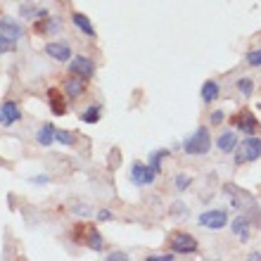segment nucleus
Here are the masks:
<instances>
[{
    "label": "nucleus",
    "instance_id": "b1692460",
    "mask_svg": "<svg viewBox=\"0 0 261 261\" xmlns=\"http://www.w3.org/2000/svg\"><path fill=\"white\" fill-rule=\"evenodd\" d=\"M190 183H193V178H190V176H186V173L176 176V190H188V188H190Z\"/></svg>",
    "mask_w": 261,
    "mask_h": 261
},
{
    "label": "nucleus",
    "instance_id": "c85d7f7f",
    "mask_svg": "<svg viewBox=\"0 0 261 261\" xmlns=\"http://www.w3.org/2000/svg\"><path fill=\"white\" fill-rule=\"evenodd\" d=\"M128 259V254H124V252H114V254H107V261H126Z\"/></svg>",
    "mask_w": 261,
    "mask_h": 261
},
{
    "label": "nucleus",
    "instance_id": "aec40b11",
    "mask_svg": "<svg viewBox=\"0 0 261 261\" xmlns=\"http://www.w3.org/2000/svg\"><path fill=\"white\" fill-rule=\"evenodd\" d=\"M169 154H171V152L166 150V147H162V150H154V152L150 154V166L159 173V171H162V164H164V159L169 157Z\"/></svg>",
    "mask_w": 261,
    "mask_h": 261
},
{
    "label": "nucleus",
    "instance_id": "7ed1b4c3",
    "mask_svg": "<svg viewBox=\"0 0 261 261\" xmlns=\"http://www.w3.org/2000/svg\"><path fill=\"white\" fill-rule=\"evenodd\" d=\"M197 223L202 228H209V230H221V228H226V223H228V212L226 209H209V212H202Z\"/></svg>",
    "mask_w": 261,
    "mask_h": 261
},
{
    "label": "nucleus",
    "instance_id": "7c9ffc66",
    "mask_svg": "<svg viewBox=\"0 0 261 261\" xmlns=\"http://www.w3.org/2000/svg\"><path fill=\"white\" fill-rule=\"evenodd\" d=\"M34 183H38V186H43V183H48V176H36Z\"/></svg>",
    "mask_w": 261,
    "mask_h": 261
},
{
    "label": "nucleus",
    "instance_id": "473e14b6",
    "mask_svg": "<svg viewBox=\"0 0 261 261\" xmlns=\"http://www.w3.org/2000/svg\"><path fill=\"white\" fill-rule=\"evenodd\" d=\"M0 53H3V50H0Z\"/></svg>",
    "mask_w": 261,
    "mask_h": 261
},
{
    "label": "nucleus",
    "instance_id": "f03ea898",
    "mask_svg": "<svg viewBox=\"0 0 261 261\" xmlns=\"http://www.w3.org/2000/svg\"><path fill=\"white\" fill-rule=\"evenodd\" d=\"M183 150H186L188 154H206V152L212 150V136H209V128H206V126H199L193 136L183 143Z\"/></svg>",
    "mask_w": 261,
    "mask_h": 261
},
{
    "label": "nucleus",
    "instance_id": "ddd939ff",
    "mask_svg": "<svg viewBox=\"0 0 261 261\" xmlns=\"http://www.w3.org/2000/svg\"><path fill=\"white\" fill-rule=\"evenodd\" d=\"M36 140H38V145H43V147H50V145L57 140V128L53 124H43L41 128H38V133H36Z\"/></svg>",
    "mask_w": 261,
    "mask_h": 261
},
{
    "label": "nucleus",
    "instance_id": "f8f14e48",
    "mask_svg": "<svg viewBox=\"0 0 261 261\" xmlns=\"http://www.w3.org/2000/svg\"><path fill=\"white\" fill-rule=\"evenodd\" d=\"M45 53L53 60H57V62H69V57H71V48H69L67 43H48Z\"/></svg>",
    "mask_w": 261,
    "mask_h": 261
},
{
    "label": "nucleus",
    "instance_id": "1a4fd4ad",
    "mask_svg": "<svg viewBox=\"0 0 261 261\" xmlns=\"http://www.w3.org/2000/svg\"><path fill=\"white\" fill-rule=\"evenodd\" d=\"M0 34L17 43L21 38V34H24V29H21V24L17 19H12V17H3V19H0Z\"/></svg>",
    "mask_w": 261,
    "mask_h": 261
},
{
    "label": "nucleus",
    "instance_id": "0eeeda50",
    "mask_svg": "<svg viewBox=\"0 0 261 261\" xmlns=\"http://www.w3.org/2000/svg\"><path fill=\"white\" fill-rule=\"evenodd\" d=\"M69 74H76V76H83V79H90V76L95 74V64H93V60H88V57L76 55L74 60H71V64H69Z\"/></svg>",
    "mask_w": 261,
    "mask_h": 261
},
{
    "label": "nucleus",
    "instance_id": "cd10ccee",
    "mask_svg": "<svg viewBox=\"0 0 261 261\" xmlns=\"http://www.w3.org/2000/svg\"><path fill=\"white\" fill-rule=\"evenodd\" d=\"M173 254H150L147 256V261H171Z\"/></svg>",
    "mask_w": 261,
    "mask_h": 261
},
{
    "label": "nucleus",
    "instance_id": "c756f323",
    "mask_svg": "<svg viewBox=\"0 0 261 261\" xmlns=\"http://www.w3.org/2000/svg\"><path fill=\"white\" fill-rule=\"evenodd\" d=\"M112 219H114V214L110 209H102V212L97 214V221H112Z\"/></svg>",
    "mask_w": 261,
    "mask_h": 261
},
{
    "label": "nucleus",
    "instance_id": "bb28decb",
    "mask_svg": "<svg viewBox=\"0 0 261 261\" xmlns=\"http://www.w3.org/2000/svg\"><path fill=\"white\" fill-rule=\"evenodd\" d=\"M209 121H212L214 126H221L223 121H226V114H223V112H212V117H209Z\"/></svg>",
    "mask_w": 261,
    "mask_h": 261
},
{
    "label": "nucleus",
    "instance_id": "6e6552de",
    "mask_svg": "<svg viewBox=\"0 0 261 261\" xmlns=\"http://www.w3.org/2000/svg\"><path fill=\"white\" fill-rule=\"evenodd\" d=\"M88 79H83V76H76V74H69V79L64 81V93H67L71 100L74 97H81L83 93H86V88H88Z\"/></svg>",
    "mask_w": 261,
    "mask_h": 261
},
{
    "label": "nucleus",
    "instance_id": "f257e3e1",
    "mask_svg": "<svg viewBox=\"0 0 261 261\" xmlns=\"http://www.w3.org/2000/svg\"><path fill=\"white\" fill-rule=\"evenodd\" d=\"M261 157V138L249 136L235 147V164H249Z\"/></svg>",
    "mask_w": 261,
    "mask_h": 261
},
{
    "label": "nucleus",
    "instance_id": "2eb2a0df",
    "mask_svg": "<svg viewBox=\"0 0 261 261\" xmlns=\"http://www.w3.org/2000/svg\"><path fill=\"white\" fill-rule=\"evenodd\" d=\"M71 24H74V27L79 29L81 34L90 36V38L95 36V29H93V21H90L88 17H86V14H81V12H74V14H71Z\"/></svg>",
    "mask_w": 261,
    "mask_h": 261
},
{
    "label": "nucleus",
    "instance_id": "20e7f679",
    "mask_svg": "<svg viewBox=\"0 0 261 261\" xmlns=\"http://www.w3.org/2000/svg\"><path fill=\"white\" fill-rule=\"evenodd\" d=\"M157 176H159V173L154 171L150 164L136 162V164L130 166V180H133V186H152Z\"/></svg>",
    "mask_w": 261,
    "mask_h": 261
},
{
    "label": "nucleus",
    "instance_id": "4be33fe9",
    "mask_svg": "<svg viewBox=\"0 0 261 261\" xmlns=\"http://www.w3.org/2000/svg\"><path fill=\"white\" fill-rule=\"evenodd\" d=\"M238 90H240L245 97H249L254 93V81H252V79H240V81H238Z\"/></svg>",
    "mask_w": 261,
    "mask_h": 261
},
{
    "label": "nucleus",
    "instance_id": "412c9836",
    "mask_svg": "<svg viewBox=\"0 0 261 261\" xmlns=\"http://www.w3.org/2000/svg\"><path fill=\"white\" fill-rule=\"evenodd\" d=\"M36 31H38V34H45V31H53V34H57V31H60V21H57V19L36 21Z\"/></svg>",
    "mask_w": 261,
    "mask_h": 261
},
{
    "label": "nucleus",
    "instance_id": "a211bd4d",
    "mask_svg": "<svg viewBox=\"0 0 261 261\" xmlns=\"http://www.w3.org/2000/svg\"><path fill=\"white\" fill-rule=\"evenodd\" d=\"M100 117H102V107H100V105H90L88 110L81 114V121L83 124H97Z\"/></svg>",
    "mask_w": 261,
    "mask_h": 261
},
{
    "label": "nucleus",
    "instance_id": "9d476101",
    "mask_svg": "<svg viewBox=\"0 0 261 261\" xmlns=\"http://www.w3.org/2000/svg\"><path fill=\"white\" fill-rule=\"evenodd\" d=\"M19 117H21V112H19V107H17V102H14V100L3 102V110H0V121H3V124L12 126V124H17V121H19Z\"/></svg>",
    "mask_w": 261,
    "mask_h": 261
},
{
    "label": "nucleus",
    "instance_id": "5701e85b",
    "mask_svg": "<svg viewBox=\"0 0 261 261\" xmlns=\"http://www.w3.org/2000/svg\"><path fill=\"white\" fill-rule=\"evenodd\" d=\"M188 214H190L188 204H183V202H173V206H171V216H176V219H186Z\"/></svg>",
    "mask_w": 261,
    "mask_h": 261
},
{
    "label": "nucleus",
    "instance_id": "4468645a",
    "mask_svg": "<svg viewBox=\"0 0 261 261\" xmlns=\"http://www.w3.org/2000/svg\"><path fill=\"white\" fill-rule=\"evenodd\" d=\"M199 95H202V102L204 105H212L219 100L221 90H219V83L216 81H204L202 83V90H199Z\"/></svg>",
    "mask_w": 261,
    "mask_h": 261
},
{
    "label": "nucleus",
    "instance_id": "6ab92c4d",
    "mask_svg": "<svg viewBox=\"0 0 261 261\" xmlns=\"http://www.w3.org/2000/svg\"><path fill=\"white\" fill-rule=\"evenodd\" d=\"M86 245L95 252H102L105 249V242H102V235L97 233L95 228H88V238H86Z\"/></svg>",
    "mask_w": 261,
    "mask_h": 261
},
{
    "label": "nucleus",
    "instance_id": "f3484780",
    "mask_svg": "<svg viewBox=\"0 0 261 261\" xmlns=\"http://www.w3.org/2000/svg\"><path fill=\"white\" fill-rule=\"evenodd\" d=\"M216 147H219L221 152H233L235 147H238V136H235L233 130L221 133V136L216 138Z\"/></svg>",
    "mask_w": 261,
    "mask_h": 261
},
{
    "label": "nucleus",
    "instance_id": "a878e982",
    "mask_svg": "<svg viewBox=\"0 0 261 261\" xmlns=\"http://www.w3.org/2000/svg\"><path fill=\"white\" fill-rule=\"evenodd\" d=\"M247 64L249 67H261V50H252V53H247Z\"/></svg>",
    "mask_w": 261,
    "mask_h": 261
},
{
    "label": "nucleus",
    "instance_id": "393cba45",
    "mask_svg": "<svg viewBox=\"0 0 261 261\" xmlns=\"http://www.w3.org/2000/svg\"><path fill=\"white\" fill-rule=\"evenodd\" d=\"M57 143L74 145V133H69V130H57Z\"/></svg>",
    "mask_w": 261,
    "mask_h": 261
},
{
    "label": "nucleus",
    "instance_id": "9b49d317",
    "mask_svg": "<svg viewBox=\"0 0 261 261\" xmlns=\"http://www.w3.org/2000/svg\"><path fill=\"white\" fill-rule=\"evenodd\" d=\"M48 105L55 117H64L67 114V105H64V95L60 93L57 88H50L48 90Z\"/></svg>",
    "mask_w": 261,
    "mask_h": 261
},
{
    "label": "nucleus",
    "instance_id": "dca6fc26",
    "mask_svg": "<svg viewBox=\"0 0 261 261\" xmlns=\"http://www.w3.org/2000/svg\"><path fill=\"white\" fill-rule=\"evenodd\" d=\"M233 235L240 242H247L249 240V221H247V216H235V221H233Z\"/></svg>",
    "mask_w": 261,
    "mask_h": 261
},
{
    "label": "nucleus",
    "instance_id": "39448f33",
    "mask_svg": "<svg viewBox=\"0 0 261 261\" xmlns=\"http://www.w3.org/2000/svg\"><path fill=\"white\" fill-rule=\"evenodd\" d=\"M197 240L190 233H173L171 235V252L173 254H195L197 252Z\"/></svg>",
    "mask_w": 261,
    "mask_h": 261
},
{
    "label": "nucleus",
    "instance_id": "423d86ee",
    "mask_svg": "<svg viewBox=\"0 0 261 261\" xmlns=\"http://www.w3.org/2000/svg\"><path fill=\"white\" fill-rule=\"evenodd\" d=\"M233 126L240 130V133H247V136H254L256 130H259V121H256V117L249 110L238 112L233 117Z\"/></svg>",
    "mask_w": 261,
    "mask_h": 261
},
{
    "label": "nucleus",
    "instance_id": "2f4dec72",
    "mask_svg": "<svg viewBox=\"0 0 261 261\" xmlns=\"http://www.w3.org/2000/svg\"><path fill=\"white\" fill-rule=\"evenodd\" d=\"M247 259H249V261H256V259H259V261H261V254H259V252H252V254H249V256H247Z\"/></svg>",
    "mask_w": 261,
    "mask_h": 261
}]
</instances>
